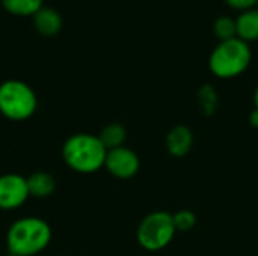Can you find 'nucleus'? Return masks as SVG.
Instances as JSON below:
<instances>
[{"label": "nucleus", "mask_w": 258, "mask_h": 256, "mask_svg": "<svg viewBox=\"0 0 258 256\" xmlns=\"http://www.w3.org/2000/svg\"><path fill=\"white\" fill-rule=\"evenodd\" d=\"M51 240L50 225L39 217H23L11 225L6 246L14 256H33L42 252Z\"/></svg>", "instance_id": "1"}, {"label": "nucleus", "mask_w": 258, "mask_h": 256, "mask_svg": "<svg viewBox=\"0 0 258 256\" xmlns=\"http://www.w3.org/2000/svg\"><path fill=\"white\" fill-rule=\"evenodd\" d=\"M107 149L98 136L89 133H77L67 139L62 155L70 169L77 174H94L104 167Z\"/></svg>", "instance_id": "2"}, {"label": "nucleus", "mask_w": 258, "mask_h": 256, "mask_svg": "<svg viewBox=\"0 0 258 256\" xmlns=\"http://www.w3.org/2000/svg\"><path fill=\"white\" fill-rule=\"evenodd\" d=\"M252 60V51L248 42L237 36L227 41H219L209 57V68L218 78H234L243 74Z\"/></svg>", "instance_id": "3"}, {"label": "nucleus", "mask_w": 258, "mask_h": 256, "mask_svg": "<svg viewBox=\"0 0 258 256\" xmlns=\"http://www.w3.org/2000/svg\"><path fill=\"white\" fill-rule=\"evenodd\" d=\"M38 106L30 86L20 80H8L0 84V113L11 121L29 119Z\"/></svg>", "instance_id": "4"}, {"label": "nucleus", "mask_w": 258, "mask_h": 256, "mask_svg": "<svg viewBox=\"0 0 258 256\" xmlns=\"http://www.w3.org/2000/svg\"><path fill=\"white\" fill-rule=\"evenodd\" d=\"M177 234L172 214L166 211H154L147 214L136 231V238L141 247L148 252H157L168 247Z\"/></svg>", "instance_id": "5"}, {"label": "nucleus", "mask_w": 258, "mask_h": 256, "mask_svg": "<svg viewBox=\"0 0 258 256\" xmlns=\"http://www.w3.org/2000/svg\"><path fill=\"white\" fill-rule=\"evenodd\" d=\"M104 167L112 177L118 180H130L139 172L141 160L133 149L127 146H119L107 151Z\"/></svg>", "instance_id": "6"}, {"label": "nucleus", "mask_w": 258, "mask_h": 256, "mask_svg": "<svg viewBox=\"0 0 258 256\" xmlns=\"http://www.w3.org/2000/svg\"><path fill=\"white\" fill-rule=\"evenodd\" d=\"M29 196L27 178L18 174H5L0 177V210H17Z\"/></svg>", "instance_id": "7"}, {"label": "nucleus", "mask_w": 258, "mask_h": 256, "mask_svg": "<svg viewBox=\"0 0 258 256\" xmlns=\"http://www.w3.org/2000/svg\"><path fill=\"white\" fill-rule=\"evenodd\" d=\"M194 146V134L186 125H175L166 136V149L175 158L186 157Z\"/></svg>", "instance_id": "8"}, {"label": "nucleus", "mask_w": 258, "mask_h": 256, "mask_svg": "<svg viewBox=\"0 0 258 256\" xmlns=\"http://www.w3.org/2000/svg\"><path fill=\"white\" fill-rule=\"evenodd\" d=\"M236 35L245 42L258 41V9L252 8L240 12L236 18Z\"/></svg>", "instance_id": "9"}, {"label": "nucleus", "mask_w": 258, "mask_h": 256, "mask_svg": "<svg viewBox=\"0 0 258 256\" xmlns=\"http://www.w3.org/2000/svg\"><path fill=\"white\" fill-rule=\"evenodd\" d=\"M33 24L41 35L53 36V35L59 33V30L62 29V18H60L59 12H56L54 9L41 8L33 15Z\"/></svg>", "instance_id": "10"}, {"label": "nucleus", "mask_w": 258, "mask_h": 256, "mask_svg": "<svg viewBox=\"0 0 258 256\" xmlns=\"http://www.w3.org/2000/svg\"><path fill=\"white\" fill-rule=\"evenodd\" d=\"M27 187L30 196L48 198L56 189V181L47 172H35L27 178Z\"/></svg>", "instance_id": "11"}, {"label": "nucleus", "mask_w": 258, "mask_h": 256, "mask_svg": "<svg viewBox=\"0 0 258 256\" xmlns=\"http://www.w3.org/2000/svg\"><path fill=\"white\" fill-rule=\"evenodd\" d=\"M98 137L107 151L115 149V148L124 146V142L127 139V130L121 124H109L101 130Z\"/></svg>", "instance_id": "12"}, {"label": "nucleus", "mask_w": 258, "mask_h": 256, "mask_svg": "<svg viewBox=\"0 0 258 256\" xmlns=\"http://www.w3.org/2000/svg\"><path fill=\"white\" fill-rule=\"evenodd\" d=\"M5 9L15 15H35L42 8V0H2Z\"/></svg>", "instance_id": "13"}, {"label": "nucleus", "mask_w": 258, "mask_h": 256, "mask_svg": "<svg viewBox=\"0 0 258 256\" xmlns=\"http://www.w3.org/2000/svg\"><path fill=\"white\" fill-rule=\"evenodd\" d=\"M215 35L219 38V41H227L236 38V18L228 15H221L216 18L213 24Z\"/></svg>", "instance_id": "14"}, {"label": "nucleus", "mask_w": 258, "mask_h": 256, "mask_svg": "<svg viewBox=\"0 0 258 256\" xmlns=\"http://www.w3.org/2000/svg\"><path fill=\"white\" fill-rule=\"evenodd\" d=\"M172 219H174V225H175L177 232H187V231L194 229L197 225V216L189 210L177 211L172 216Z\"/></svg>", "instance_id": "15"}, {"label": "nucleus", "mask_w": 258, "mask_h": 256, "mask_svg": "<svg viewBox=\"0 0 258 256\" xmlns=\"http://www.w3.org/2000/svg\"><path fill=\"white\" fill-rule=\"evenodd\" d=\"M224 2L230 8L237 9L240 12L248 11V9H252V8H257V0H224Z\"/></svg>", "instance_id": "16"}, {"label": "nucleus", "mask_w": 258, "mask_h": 256, "mask_svg": "<svg viewBox=\"0 0 258 256\" xmlns=\"http://www.w3.org/2000/svg\"><path fill=\"white\" fill-rule=\"evenodd\" d=\"M249 122H251V125H252V127L258 128V110L257 109H254V112L249 115Z\"/></svg>", "instance_id": "17"}, {"label": "nucleus", "mask_w": 258, "mask_h": 256, "mask_svg": "<svg viewBox=\"0 0 258 256\" xmlns=\"http://www.w3.org/2000/svg\"><path fill=\"white\" fill-rule=\"evenodd\" d=\"M254 106H255V109L258 110V86L257 89H255V92H254Z\"/></svg>", "instance_id": "18"}, {"label": "nucleus", "mask_w": 258, "mask_h": 256, "mask_svg": "<svg viewBox=\"0 0 258 256\" xmlns=\"http://www.w3.org/2000/svg\"><path fill=\"white\" fill-rule=\"evenodd\" d=\"M257 9H258V0H257Z\"/></svg>", "instance_id": "19"}, {"label": "nucleus", "mask_w": 258, "mask_h": 256, "mask_svg": "<svg viewBox=\"0 0 258 256\" xmlns=\"http://www.w3.org/2000/svg\"><path fill=\"white\" fill-rule=\"evenodd\" d=\"M11 256H14V255H11Z\"/></svg>", "instance_id": "20"}]
</instances>
